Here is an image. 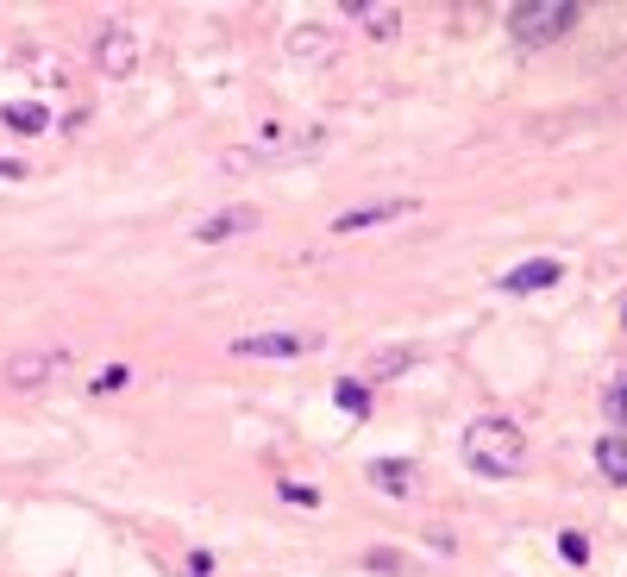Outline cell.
Masks as SVG:
<instances>
[{"instance_id":"obj_1","label":"cell","mask_w":627,"mask_h":577,"mask_svg":"<svg viewBox=\"0 0 627 577\" xmlns=\"http://www.w3.org/2000/svg\"><path fill=\"white\" fill-rule=\"evenodd\" d=\"M464 465L483 477H521L527 471V433L508 414H477L464 427Z\"/></svg>"},{"instance_id":"obj_2","label":"cell","mask_w":627,"mask_h":577,"mask_svg":"<svg viewBox=\"0 0 627 577\" xmlns=\"http://www.w3.org/2000/svg\"><path fill=\"white\" fill-rule=\"evenodd\" d=\"M327 145H333L327 126H295V132L264 126L245 151H232L220 170H232V176H245V170H283V164H308V157H320Z\"/></svg>"},{"instance_id":"obj_3","label":"cell","mask_w":627,"mask_h":577,"mask_svg":"<svg viewBox=\"0 0 627 577\" xmlns=\"http://www.w3.org/2000/svg\"><path fill=\"white\" fill-rule=\"evenodd\" d=\"M577 26V7L571 0H527V7H508V32L521 44H559Z\"/></svg>"},{"instance_id":"obj_4","label":"cell","mask_w":627,"mask_h":577,"mask_svg":"<svg viewBox=\"0 0 627 577\" xmlns=\"http://www.w3.org/2000/svg\"><path fill=\"white\" fill-rule=\"evenodd\" d=\"M421 201L414 195H389V201H364V207H345L333 220V239H352V233H370V226H396V220H414Z\"/></svg>"},{"instance_id":"obj_5","label":"cell","mask_w":627,"mask_h":577,"mask_svg":"<svg viewBox=\"0 0 627 577\" xmlns=\"http://www.w3.org/2000/svg\"><path fill=\"white\" fill-rule=\"evenodd\" d=\"M320 339L327 333H239V339H226V352L232 358H301Z\"/></svg>"},{"instance_id":"obj_6","label":"cell","mask_w":627,"mask_h":577,"mask_svg":"<svg viewBox=\"0 0 627 577\" xmlns=\"http://www.w3.org/2000/svg\"><path fill=\"white\" fill-rule=\"evenodd\" d=\"M69 364V345H44V352H19V358H7V389H44L57 371Z\"/></svg>"},{"instance_id":"obj_7","label":"cell","mask_w":627,"mask_h":577,"mask_svg":"<svg viewBox=\"0 0 627 577\" xmlns=\"http://www.w3.org/2000/svg\"><path fill=\"white\" fill-rule=\"evenodd\" d=\"M95 63H101V76H132L138 69V32L132 26H101L95 32Z\"/></svg>"},{"instance_id":"obj_8","label":"cell","mask_w":627,"mask_h":577,"mask_svg":"<svg viewBox=\"0 0 627 577\" xmlns=\"http://www.w3.org/2000/svg\"><path fill=\"white\" fill-rule=\"evenodd\" d=\"M258 226H264V207L239 201V207H220V214H207V220L195 226V239H201V245H226V239H245V233H258Z\"/></svg>"},{"instance_id":"obj_9","label":"cell","mask_w":627,"mask_h":577,"mask_svg":"<svg viewBox=\"0 0 627 577\" xmlns=\"http://www.w3.org/2000/svg\"><path fill=\"white\" fill-rule=\"evenodd\" d=\"M352 26H364L370 38H396L402 32V7L396 0H352V7H339Z\"/></svg>"},{"instance_id":"obj_10","label":"cell","mask_w":627,"mask_h":577,"mask_svg":"<svg viewBox=\"0 0 627 577\" xmlns=\"http://www.w3.org/2000/svg\"><path fill=\"white\" fill-rule=\"evenodd\" d=\"M370 483H377L389 502H408L414 490H421V465H408V458H377V465H370Z\"/></svg>"},{"instance_id":"obj_11","label":"cell","mask_w":627,"mask_h":577,"mask_svg":"<svg viewBox=\"0 0 627 577\" xmlns=\"http://www.w3.org/2000/svg\"><path fill=\"white\" fill-rule=\"evenodd\" d=\"M565 276V264L559 258H527V264H515L502 276V295H533V289H552Z\"/></svg>"},{"instance_id":"obj_12","label":"cell","mask_w":627,"mask_h":577,"mask_svg":"<svg viewBox=\"0 0 627 577\" xmlns=\"http://www.w3.org/2000/svg\"><path fill=\"white\" fill-rule=\"evenodd\" d=\"M289 57L295 63H333L339 57V32L333 26H295L289 32Z\"/></svg>"},{"instance_id":"obj_13","label":"cell","mask_w":627,"mask_h":577,"mask_svg":"<svg viewBox=\"0 0 627 577\" xmlns=\"http://www.w3.org/2000/svg\"><path fill=\"white\" fill-rule=\"evenodd\" d=\"M414 364H421V352H414V345H383V352H370V358H364V383L377 389V383H389V377L414 371Z\"/></svg>"},{"instance_id":"obj_14","label":"cell","mask_w":627,"mask_h":577,"mask_svg":"<svg viewBox=\"0 0 627 577\" xmlns=\"http://www.w3.org/2000/svg\"><path fill=\"white\" fill-rule=\"evenodd\" d=\"M0 120H7V132H19V138H38L44 126H51V113H44L38 101H7V107H0Z\"/></svg>"},{"instance_id":"obj_15","label":"cell","mask_w":627,"mask_h":577,"mask_svg":"<svg viewBox=\"0 0 627 577\" xmlns=\"http://www.w3.org/2000/svg\"><path fill=\"white\" fill-rule=\"evenodd\" d=\"M596 465L609 483H627V433H609V440H596Z\"/></svg>"},{"instance_id":"obj_16","label":"cell","mask_w":627,"mask_h":577,"mask_svg":"<svg viewBox=\"0 0 627 577\" xmlns=\"http://www.w3.org/2000/svg\"><path fill=\"white\" fill-rule=\"evenodd\" d=\"M333 402H339L345 414H370V383H364V377H339V383H333Z\"/></svg>"},{"instance_id":"obj_17","label":"cell","mask_w":627,"mask_h":577,"mask_svg":"<svg viewBox=\"0 0 627 577\" xmlns=\"http://www.w3.org/2000/svg\"><path fill=\"white\" fill-rule=\"evenodd\" d=\"M602 408H609V421H615V433H627V371L602 389Z\"/></svg>"},{"instance_id":"obj_18","label":"cell","mask_w":627,"mask_h":577,"mask_svg":"<svg viewBox=\"0 0 627 577\" xmlns=\"http://www.w3.org/2000/svg\"><path fill=\"white\" fill-rule=\"evenodd\" d=\"M88 389H95V396H120V389H132V371H126V364H107Z\"/></svg>"},{"instance_id":"obj_19","label":"cell","mask_w":627,"mask_h":577,"mask_svg":"<svg viewBox=\"0 0 627 577\" xmlns=\"http://www.w3.org/2000/svg\"><path fill=\"white\" fill-rule=\"evenodd\" d=\"M559 559L565 565H590V540L577 534V527H565V534H559Z\"/></svg>"},{"instance_id":"obj_20","label":"cell","mask_w":627,"mask_h":577,"mask_svg":"<svg viewBox=\"0 0 627 577\" xmlns=\"http://www.w3.org/2000/svg\"><path fill=\"white\" fill-rule=\"evenodd\" d=\"M283 502L289 509H320V490L314 483H283Z\"/></svg>"},{"instance_id":"obj_21","label":"cell","mask_w":627,"mask_h":577,"mask_svg":"<svg viewBox=\"0 0 627 577\" xmlns=\"http://www.w3.org/2000/svg\"><path fill=\"white\" fill-rule=\"evenodd\" d=\"M0 182H26V164H19V157H0Z\"/></svg>"},{"instance_id":"obj_22","label":"cell","mask_w":627,"mask_h":577,"mask_svg":"<svg viewBox=\"0 0 627 577\" xmlns=\"http://www.w3.org/2000/svg\"><path fill=\"white\" fill-rule=\"evenodd\" d=\"M621 320H627V308H621Z\"/></svg>"}]
</instances>
